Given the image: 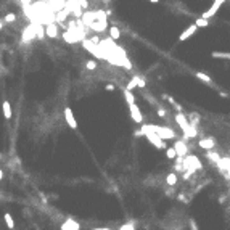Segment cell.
<instances>
[{
  "mask_svg": "<svg viewBox=\"0 0 230 230\" xmlns=\"http://www.w3.org/2000/svg\"><path fill=\"white\" fill-rule=\"evenodd\" d=\"M211 56H213V58H217V60H230L228 52H213Z\"/></svg>",
  "mask_w": 230,
  "mask_h": 230,
  "instance_id": "cell-15",
  "label": "cell"
},
{
  "mask_svg": "<svg viewBox=\"0 0 230 230\" xmlns=\"http://www.w3.org/2000/svg\"><path fill=\"white\" fill-rule=\"evenodd\" d=\"M92 230H111L108 227H97V228H92Z\"/></svg>",
  "mask_w": 230,
  "mask_h": 230,
  "instance_id": "cell-38",
  "label": "cell"
},
{
  "mask_svg": "<svg viewBox=\"0 0 230 230\" xmlns=\"http://www.w3.org/2000/svg\"><path fill=\"white\" fill-rule=\"evenodd\" d=\"M195 26H196V27H206V26H209V20H204V18H198V20L195 21Z\"/></svg>",
  "mask_w": 230,
  "mask_h": 230,
  "instance_id": "cell-21",
  "label": "cell"
},
{
  "mask_svg": "<svg viewBox=\"0 0 230 230\" xmlns=\"http://www.w3.org/2000/svg\"><path fill=\"white\" fill-rule=\"evenodd\" d=\"M190 227H191V230H198V225L195 224L193 219H190Z\"/></svg>",
  "mask_w": 230,
  "mask_h": 230,
  "instance_id": "cell-32",
  "label": "cell"
},
{
  "mask_svg": "<svg viewBox=\"0 0 230 230\" xmlns=\"http://www.w3.org/2000/svg\"><path fill=\"white\" fill-rule=\"evenodd\" d=\"M172 148L176 150L177 158H185L187 153H188V145L185 142H182V140H176V143H174V147H172Z\"/></svg>",
  "mask_w": 230,
  "mask_h": 230,
  "instance_id": "cell-5",
  "label": "cell"
},
{
  "mask_svg": "<svg viewBox=\"0 0 230 230\" xmlns=\"http://www.w3.org/2000/svg\"><path fill=\"white\" fill-rule=\"evenodd\" d=\"M145 85H147V82L143 81L142 77H138V76H137V87H145Z\"/></svg>",
  "mask_w": 230,
  "mask_h": 230,
  "instance_id": "cell-31",
  "label": "cell"
},
{
  "mask_svg": "<svg viewBox=\"0 0 230 230\" xmlns=\"http://www.w3.org/2000/svg\"><path fill=\"white\" fill-rule=\"evenodd\" d=\"M119 37H121V31H119V27L111 26V27H110V39H111V40H118Z\"/></svg>",
  "mask_w": 230,
  "mask_h": 230,
  "instance_id": "cell-14",
  "label": "cell"
},
{
  "mask_svg": "<svg viewBox=\"0 0 230 230\" xmlns=\"http://www.w3.org/2000/svg\"><path fill=\"white\" fill-rule=\"evenodd\" d=\"M119 230H135V224L134 222H129V224H124L119 227Z\"/></svg>",
  "mask_w": 230,
  "mask_h": 230,
  "instance_id": "cell-25",
  "label": "cell"
},
{
  "mask_svg": "<svg viewBox=\"0 0 230 230\" xmlns=\"http://www.w3.org/2000/svg\"><path fill=\"white\" fill-rule=\"evenodd\" d=\"M64 119H66V122H68V126H69L71 129H76V127H77V122H76V118H74V114H73V110H71L69 106L64 108Z\"/></svg>",
  "mask_w": 230,
  "mask_h": 230,
  "instance_id": "cell-8",
  "label": "cell"
},
{
  "mask_svg": "<svg viewBox=\"0 0 230 230\" xmlns=\"http://www.w3.org/2000/svg\"><path fill=\"white\" fill-rule=\"evenodd\" d=\"M191 174H193V172H191V171H185V172H182V179H184V180L187 182V180H190Z\"/></svg>",
  "mask_w": 230,
  "mask_h": 230,
  "instance_id": "cell-28",
  "label": "cell"
},
{
  "mask_svg": "<svg viewBox=\"0 0 230 230\" xmlns=\"http://www.w3.org/2000/svg\"><path fill=\"white\" fill-rule=\"evenodd\" d=\"M34 39H35V23L26 26L24 31H23V37H21L23 44H29V42H32Z\"/></svg>",
  "mask_w": 230,
  "mask_h": 230,
  "instance_id": "cell-3",
  "label": "cell"
},
{
  "mask_svg": "<svg viewBox=\"0 0 230 230\" xmlns=\"http://www.w3.org/2000/svg\"><path fill=\"white\" fill-rule=\"evenodd\" d=\"M140 132L148 138V142L151 143L153 147H156V148H159V150H166V148H167V147H166V142H164V140H161V138L156 135V134L148 132V130H140Z\"/></svg>",
  "mask_w": 230,
  "mask_h": 230,
  "instance_id": "cell-2",
  "label": "cell"
},
{
  "mask_svg": "<svg viewBox=\"0 0 230 230\" xmlns=\"http://www.w3.org/2000/svg\"><path fill=\"white\" fill-rule=\"evenodd\" d=\"M196 29H198V27H196L195 24H190V26L187 27V29H185L184 32H182V34L179 35V40H180V42H184V40L190 39V37L193 35V34H196Z\"/></svg>",
  "mask_w": 230,
  "mask_h": 230,
  "instance_id": "cell-9",
  "label": "cell"
},
{
  "mask_svg": "<svg viewBox=\"0 0 230 230\" xmlns=\"http://www.w3.org/2000/svg\"><path fill=\"white\" fill-rule=\"evenodd\" d=\"M196 79L203 81V82L208 84V85H213V79H211L208 74H204V73H196Z\"/></svg>",
  "mask_w": 230,
  "mask_h": 230,
  "instance_id": "cell-18",
  "label": "cell"
},
{
  "mask_svg": "<svg viewBox=\"0 0 230 230\" xmlns=\"http://www.w3.org/2000/svg\"><path fill=\"white\" fill-rule=\"evenodd\" d=\"M198 147L203 148V150H209L211 151L216 147V140H214V137H203L198 142Z\"/></svg>",
  "mask_w": 230,
  "mask_h": 230,
  "instance_id": "cell-7",
  "label": "cell"
},
{
  "mask_svg": "<svg viewBox=\"0 0 230 230\" xmlns=\"http://www.w3.org/2000/svg\"><path fill=\"white\" fill-rule=\"evenodd\" d=\"M142 130H148V132H153L161 138V140H166V138H176V132L169 129V127H164V126H156V124H142Z\"/></svg>",
  "mask_w": 230,
  "mask_h": 230,
  "instance_id": "cell-1",
  "label": "cell"
},
{
  "mask_svg": "<svg viewBox=\"0 0 230 230\" xmlns=\"http://www.w3.org/2000/svg\"><path fill=\"white\" fill-rule=\"evenodd\" d=\"M21 3H23L24 7H29V5H31V0H21Z\"/></svg>",
  "mask_w": 230,
  "mask_h": 230,
  "instance_id": "cell-36",
  "label": "cell"
},
{
  "mask_svg": "<svg viewBox=\"0 0 230 230\" xmlns=\"http://www.w3.org/2000/svg\"><path fill=\"white\" fill-rule=\"evenodd\" d=\"M2 177H3V171L0 169V180H2Z\"/></svg>",
  "mask_w": 230,
  "mask_h": 230,
  "instance_id": "cell-39",
  "label": "cell"
},
{
  "mask_svg": "<svg viewBox=\"0 0 230 230\" xmlns=\"http://www.w3.org/2000/svg\"><path fill=\"white\" fill-rule=\"evenodd\" d=\"M2 110H3V116H5V119H12V106H10V103H8V100H3V103H2Z\"/></svg>",
  "mask_w": 230,
  "mask_h": 230,
  "instance_id": "cell-12",
  "label": "cell"
},
{
  "mask_svg": "<svg viewBox=\"0 0 230 230\" xmlns=\"http://www.w3.org/2000/svg\"><path fill=\"white\" fill-rule=\"evenodd\" d=\"M2 27H3V21H0V29H2Z\"/></svg>",
  "mask_w": 230,
  "mask_h": 230,
  "instance_id": "cell-41",
  "label": "cell"
},
{
  "mask_svg": "<svg viewBox=\"0 0 230 230\" xmlns=\"http://www.w3.org/2000/svg\"><path fill=\"white\" fill-rule=\"evenodd\" d=\"M124 98H126V101H127L129 106L135 103V97H134V93H132L130 90H127V89H124Z\"/></svg>",
  "mask_w": 230,
  "mask_h": 230,
  "instance_id": "cell-17",
  "label": "cell"
},
{
  "mask_svg": "<svg viewBox=\"0 0 230 230\" xmlns=\"http://www.w3.org/2000/svg\"><path fill=\"white\" fill-rule=\"evenodd\" d=\"M45 34L52 37V39H55V37H58V27H56L55 23H50V24H47V29H45Z\"/></svg>",
  "mask_w": 230,
  "mask_h": 230,
  "instance_id": "cell-11",
  "label": "cell"
},
{
  "mask_svg": "<svg viewBox=\"0 0 230 230\" xmlns=\"http://www.w3.org/2000/svg\"><path fill=\"white\" fill-rule=\"evenodd\" d=\"M106 90H114V85L113 84H106Z\"/></svg>",
  "mask_w": 230,
  "mask_h": 230,
  "instance_id": "cell-37",
  "label": "cell"
},
{
  "mask_svg": "<svg viewBox=\"0 0 230 230\" xmlns=\"http://www.w3.org/2000/svg\"><path fill=\"white\" fill-rule=\"evenodd\" d=\"M166 195L167 196H172V195H174V188L171 187V190H166Z\"/></svg>",
  "mask_w": 230,
  "mask_h": 230,
  "instance_id": "cell-35",
  "label": "cell"
},
{
  "mask_svg": "<svg viewBox=\"0 0 230 230\" xmlns=\"http://www.w3.org/2000/svg\"><path fill=\"white\" fill-rule=\"evenodd\" d=\"M150 2H151V3H158V2H159V0H150Z\"/></svg>",
  "mask_w": 230,
  "mask_h": 230,
  "instance_id": "cell-40",
  "label": "cell"
},
{
  "mask_svg": "<svg viewBox=\"0 0 230 230\" xmlns=\"http://www.w3.org/2000/svg\"><path fill=\"white\" fill-rule=\"evenodd\" d=\"M158 116L159 118H166V110L162 106H158Z\"/></svg>",
  "mask_w": 230,
  "mask_h": 230,
  "instance_id": "cell-29",
  "label": "cell"
},
{
  "mask_svg": "<svg viewBox=\"0 0 230 230\" xmlns=\"http://www.w3.org/2000/svg\"><path fill=\"white\" fill-rule=\"evenodd\" d=\"M2 21H3V23H13V21H16V15H15V13H8V15L3 16Z\"/></svg>",
  "mask_w": 230,
  "mask_h": 230,
  "instance_id": "cell-22",
  "label": "cell"
},
{
  "mask_svg": "<svg viewBox=\"0 0 230 230\" xmlns=\"http://www.w3.org/2000/svg\"><path fill=\"white\" fill-rule=\"evenodd\" d=\"M45 35V27L40 23H35V39H44Z\"/></svg>",
  "mask_w": 230,
  "mask_h": 230,
  "instance_id": "cell-16",
  "label": "cell"
},
{
  "mask_svg": "<svg viewBox=\"0 0 230 230\" xmlns=\"http://www.w3.org/2000/svg\"><path fill=\"white\" fill-rule=\"evenodd\" d=\"M206 156H208V159L214 161V164H217L219 159H220V156L217 155V153H213V151H208V153H206Z\"/></svg>",
  "mask_w": 230,
  "mask_h": 230,
  "instance_id": "cell-20",
  "label": "cell"
},
{
  "mask_svg": "<svg viewBox=\"0 0 230 230\" xmlns=\"http://www.w3.org/2000/svg\"><path fill=\"white\" fill-rule=\"evenodd\" d=\"M129 111H130V118H132V121H135L137 124H142V121H143V116H142V111H140V108L137 106L135 103H134V105H130V106H129Z\"/></svg>",
  "mask_w": 230,
  "mask_h": 230,
  "instance_id": "cell-6",
  "label": "cell"
},
{
  "mask_svg": "<svg viewBox=\"0 0 230 230\" xmlns=\"http://www.w3.org/2000/svg\"><path fill=\"white\" fill-rule=\"evenodd\" d=\"M177 199H179V201H182V203H185V204H187V203H190V198H188L185 193H180V195L177 196Z\"/></svg>",
  "mask_w": 230,
  "mask_h": 230,
  "instance_id": "cell-27",
  "label": "cell"
},
{
  "mask_svg": "<svg viewBox=\"0 0 230 230\" xmlns=\"http://www.w3.org/2000/svg\"><path fill=\"white\" fill-rule=\"evenodd\" d=\"M166 156H167L169 159H176V158H177V155H176V150L172 148V147L166 148Z\"/></svg>",
  "mask_w": 230,
  "mask_h": 230,
  "instance_id": "cell-23",
  "label": "cell"
},
{
  "mask_svg": "<svg viewBox=\"0 0 230 230\" xmlns=\"http://www.w3.org/2000/svg\"><path fill=\"white\" fill-rule=\"evenodd\" d=\"M224 177H225L227 180H230V167H228V169H227V171L224 172Z\"/></svg>",
  "mask_w": 230,
  "mask_h": 230,
  "instance_id": "cell-34",
  "label": "cell"
},
{
  "mask_svg": "<svg viewBox=\"0 0 230 230\" xmlns=\"http://www.w3.org/2000/svg\"><path fill=\"white\" fill-rule=\"evenodd\" d=\"M61 230H81V225L74 219H68L61 224Z\"/></svg>",
  "mask_w": 230,
  "mask_h": 230,
  "instance_id": "cell-10",
  "label": "cell"
},
{
  "mask_svg": "<svg viewBox=\"0 0 230 230\" xmlns=\"http://www.w3.org/2000/svg\"><path fill=\"white\" fill-rule=\"evenodd\" d=\"M225 199H227V195H224V196H219V203H220V204H224V203H225Z\"/></svg>",
  "mask_w": 230,
  "mask_h": 230,
  "instance_id": "cell-33",
  "label": "cell"
},
{
  "mask_svg": "<svg viewBox=\"0 0 230 230\" xmlns=\"http://www.w3.org/2000/svg\"><path fill=\"white\" fill-rule=\"evenodd\" d=\"M166 184L169 187H176L177 185V174H176V172H171V174L166 176Z\"/></svg>",
  "mask_w": 230,
  "mask_h": 230,
  "instance_id": "cell-13",
  "label": "cell"
},
{
  "mask_svg": "<svg viewBox=\"0 0 230 230\" xmlns=\"http://www.w3.org/2000/svg\"><path fill=\"white\" fill-rule=\"evenodd\" d=\"M135 87H137V76H135V77H134V79H132V81L127 84V87H126V89L132 92V89H135Z\"/></svg>",
  "mask_w": 230,
  "mask_h": 230,
  "instance_id": "cell-26",
  "label": "cell"
},
{
  "mask_svg": "<svg viewBox=\"0 0 230 230\" xmlns=\"http://www.w3.org/2000/svg\"><path fill=\"white\" fill-rule=\"evenodd\" d=\"M224 3H225V0H214L213 5L209 7V10H206L203 15H201V18H204V20H209V18H213V16L219 12V8L222 7Z\"/></svg>",
  "mask_w": 230,
  "mask_h": 230,
  "instance_id": "cell-4",
  "label": "cell"
},
{
  "mask_svg": "<svg viewBox=\"0 0 230 230\" xmlns=\"http://www.w3.org/2000/svg\"><path fill=\"white\" fill-rule=\"evenodd\" d=\"M3 219H5V222H7V227H8V228H12V230H15V220H13L12 214L5 213V214H3Z\"/></svg>",
  "mask_w": 230,
  "mask_h": 230,
  "instance_id": "cell-19",
  "label": "cell"
},
{
  "mask_svg": "<svg viewBox=\"0 0 230 230\" xmlns=\"http://www.w3.org/2000/svg\"><path fill=\"white\" fill-rule=\"evenodd\" d=\"M77 5L82 7V8H89V2H87V0H77Z\"/></svg>",
  "mask_w": 230,
  "mask_h": 230,
  "instance_id": "cell-30",
  "label": "cell"
},
{
  "mask_svg": "<svg viewBox=\"0 0 230 230\" xmlns=\"http://www.w3.org/2000/svg\"><path fill=\"white\" fill-rule=\"evenodd\" d=\"M85 68L90 69V71H93L95 68H97V61H95V60H89L87 63H85Z\"/></svg>",
  "mask_w": 230,
  "mask_h": 230,
  "instance_id": "cell-24",
  "label": "cell"
}]
</instances>
